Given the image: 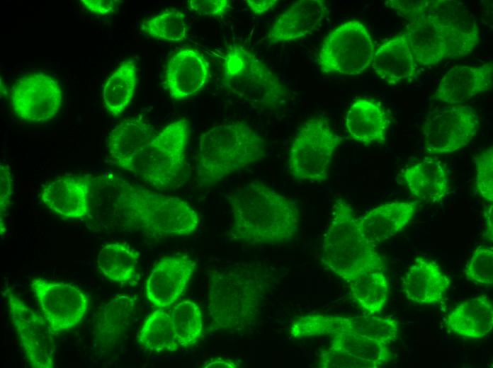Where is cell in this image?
<instances>
[{
  "instance_id": "6",
  "label": "cell",
  "mask_w": 493,
  "mask_h": 368,
  "mask_svg": "<svg viewBox=\"0 0 493 368\" xmlns=\"http://www.w3.org/2000/svg\"><path fill=\"white\" fill-rule=\"evenodd\" d=\"M223 86L249 103L275 108L288 100L290 90L251 51L232 43L227 48L222 66Z\"/></svg>"
},
{
  "instance_id": "39",
  "label": "cell",
  "mask_w": 493,
  "mask_h": 368,
  "mask_svg": "<svg viewBox=\"0 0 493 368\" xmlns=\"http://www.w3.org/2000/svg\"><path fill=\"white\" fill-rule=\"evenodd\" d=\"M320 368H378L374 364L332 347L322 350L318 357Z\"/></svg>"
},
{
  "instance_id": "19",
  "label": "cell",
  "mask_w": 493,
  "mask_h": 368,
  "mask_svg": "<svg viewBox=\"0 0 493 368\" xmlns=\"http://www.w3.org/2000/svg\"><path fill=\"white\" fill-rule=\"evenodd\" d=\"M492 62L480 66H455L441 79L434 98L450 105H460L492 88Z\"/></svg>"
},
{
  "instance_id": "28",
  "label": "cell",
  "mask_w": 493,
  "mask_h": 368,
  "mask_svg": "<svg viewBox=\"0 0 493 368\" xmlns=\"http://www.w3.org/2000/svg\"><path fill=\"white\" fill-rule=\"evenodd\" d=\"M402 178L409 191L426 202H439L449 192L446 169L441 161L436 158H426L407 167Z\"/></svg>"
},
{
  "instance_id": "45",
  "label": "cell",
  "mask_w": 493,
  "mask_h": 368,
  "mask_svg": "<svg viewBox=\"0 0 493 368\" xmlns=\"http://www.w3.org/2000/svg\"><path fill=\"white\" fill-rule=\"evenodd\" d=\"M203 367H237L239 364L230 359L215 358L205 363Z\"/></svg>"
},
{
  "instance_id": "16",
  "label": "cell",
  "mask_w": 493,
  "mask_h": 368,
  "mask_svg": "<svg viewBox=\"0 0 493 368\" xmlns=\"http://www.w3.org/2000/svg\"><path fill=\"white\" fill-rule=\"evenodd\" d=\"M407 19L404 33L417 64H437L447 59L458 57L441 25L426 11L429 4Z\"/></svg>"
},
{
  "instance_id": "21",
  "label": "cell",
  "mask_w": 493,
  "mask_h": 368,
  "mask_svg": "<svg viewBox=\"0 0 493 368\" xmlns=\"http://www.w3.org/2000/svg\"><path fill=\"white\" fill-rule=\"evenodd\" d=\"M41 202L57 215L68 219H82L89 215V188L84 176H64L45 184Z\"/></svg>"
},
{
  "instance_id": "29",
  "label": "cell",
  "mask_w": 493,
  "mask_h": 368,
  "mask_svg": "<svg viewBox=\"0 0 493 368\" xmlns=\"http://www.w3.org/2000/svg\"><path fill=\"white\" fill-rule=\"evenodd\" d=\"M137 297L120 294L101 308L94 324L96 340L110 350L118 343L130 326L136 307Z\"/></svg>"
},
{
  "instance_id": "10",
  "label": "cell",
  "mask_w": 493,
  "mask_h": 368,
  "mask_svg": "<svg viewBox=\"0 0 493 368\" xmlns=\"http://www.w3.org/2000/svg\"><path fill=\"white\" fill-rule=\"evenodd\" d=\"M479 126L478 114L469 105H455L434 110L421 126L424 149L432 155L455 152L472 140Z\"/></svg>"
},
{
  "instance_id": "5",
  "label": "cell",
  "mask_w": 493,
  "mask_h": 368,
  "mask_svg": "<svg viewBox=\"0 0 493 368\" xmlns=\"http://www.w3.org/2000/svg\"><path fill=\"white\" fill-rule=\"evenodd\" d=\"M321 262L349 283L363 272L386 270L385 261L364 233L351 205L337 199L324 234Z\"/></svg>"
},
{
  "instance_id": "38",
  "label": "cell",
  "mask_w": 493,
  "mask_h": 368,
  "mask_svg": "<svg viewBox=\"0 0 493 368\" xmlns=\"http://www.w3.org/2000/svg\"><path fill=\"white\" fill-rule=\"evenodd\" d=\"M475 189L489 204L493 202V149L490 146L475 158Z\"/></svg>"
},
{
  "instance_id": "40",
  "label": "cell",
  "mask_w": 493,
  "mask_h": 368,
  "mask_svg": "<svg viewBox=\"0 0 493 368\" xmlns=\"http://www.w3.org/2000/svg\"><path fill=\"white\" fill-rule=\"evenodd\" d=\"M188 8L200 16L222 17L230 9L228 0H189Z\"/></svg>"
},
{
  "instance_id": "41",
  "label": "cell",
  "mask_w": 493,
  "mask_h": 368,
  "mask_svg": "<svg viewBox=\"0 0 493 368\" xmlns=\"http://www.w3.org/2000/svg\"><path fill=\"white\" fill-rule=\"evenodd\" d=\"M12 177L8 166L0 165V229L2 236L6 231L5 215L12 195Z\"/></svg>"
},
{
  "instance_id": "1",
  "label": "cell",
  "mask_w": 493,
  "mask_h": 368,
  "mask_svg": "<svg viewBox=\"0 0 493 368\" xmlns=\"http://www.w3.org/2000/svg\"><path fill=\"white\" fill-rule=\"evenodd\" d=\"M89 188V219H103L125 231L162 239L187 236L199 217L184 200L149 190L114 173L84 176Z\"/></svg>"
},
{
  "instance_id": "23",
  "label": "cell",
  "mask_w": 493,
  "mask_h": 368,
  "mask_svg": "<svg viewBox=\"0 0 493 368\" xmlns=\"http://www.w3.org/2000/svg\"><path fill=\"white\" fill-rule=\"evenodd\" d=\"M390 125V116L384 106L371 98H357L346 115V128L350 138L367 146L385 144Z\"/></svg>"
},
{
  "instance_id": "8",
  "label": "cell",
  "mask_w": 493,
  "mask_h": 368,
  "mask_svg": "<svg viewBox=\"0 0 493 368\" xmlns=\"http://www.w3.org/2000/svg\"><path fill=\"white\" fill-rule=\"evenodd\" d=\"M341 141L324 116L305 121L290 148L288 168L292 178L298 182L327 180L333 155Z\"/></svg>"
},
{
  "instance_id": "11",
  "label": "cell",
  "mask_w": 493,
  "mask_h": 368,
  "mask_svg": "<svg viewBox=\"0 0 493 368\" xmlns=\"http://www.w3.org/2000/svg\"><path fill=\"white\" fill-rule=\"evenodd\" d=\"M339 332L354 333L389 345L398 336L399 323L392 316L308 314L296 318L289 329L290 335L295 339Z\"/></svg>"
},
{
  "instance_id": "20",
  "label": "cell",
  "mask_w": 493,
  "mask_h": 368,
  "mask_svg": "<svg viewBox=\"0 0 493 368\" xmlns=\"http://www.w3.org/2000/svg\"><path fill=\"white\" fill-rule=\"evenodd\" d=\"M328 13L323 0L295 1L276 19L266 39L271 44L300 39L316 30Z\"/></svg>"
},
{
  "instance_id": "33",
  "label": "cell",
  "mask_w": 493,
  "mask_h": 368,
  "mask_svg": "<svg viewBox=\"0 0 493 368\" xmlns=\"http://www.w3.org/2000/svg\"><path fill=\"white\" fill-rule=\"evenodd\" d=\"M348 284L351 297L362 310L373 314L384 308L389 295V283L385 272H365Z\"/></svg>"
},
{
  "instance_id": "24",
  "label": "cell",
  "mask_w": 493,
  "mask_h": 368,
  "mask_svg": "<svg viewBox=\"0 0 493 368\" xmlns=\"http://www.w3.org/2000/svg\"><path fill=\"white\" fill-rule=\"evenodd\" d=\"M156 134L154 126L142 116L120 122L111 131L108 139L111 159L121 168L130 171L136 156Z\"/></svg>"
},
{
  "instance_id": "13",
  "label": "cell",
  "mask_w": 493,
  "mask_h": 368,
  "mask_svg": "<svg viewBox=\"0 0 493 368\" xmlns=\"http://www.w3.org/2000/svg\"><path fill=\"white\" fill-rule=\"evenodd\" d=\"M12 323L31 367L53 368L56 336L44 317L31 309L9 287L4 290Z\"/></svg>"
},
{
  "instance_id": "44",
  "label": "cell",
  "mask_w": 493,
  "mask_h": 368,
  "mask_svg": "<svg viewBox=\"0 0 493 368\" xmlns=\"http://www.w3.org/2000/svg\"><path fill=\"white\" fill-rule=\"evenodd\" d=\"M493 215V205L492 204H489L484 209V216L485 219V230L484 233V238L492 241V219Z\"/></svg>"
},
{
  "instance_id": "15",
  "label": "cell",
  "mask_w": 493,
  "mask_h": 368,
  "mask_svg": "<svg viewBox=\"0 0 493 368\" xmlns=\"http://www.w3.org/2000/svg\"><path fill=\"white\" fill-rule=\"evenodd\" d=\"M196 268V262L186 255L161 259L146 282L145 292L149 301L162 309L173 304L184 292Z\"/></svg>"
},
{
  "instance_id": "31",
  "label": "cell",
  "mask_w": 493,
  "mask_h": 368,
  "mask_svg": "<svg viewBox=\"0 0 493 368\" xmlns=\"http://www.w3.org/2000/svg\"><path fill=\"white\" fill-rule=\"evenodd\" d=\"M137 82L134 59L123 61L108 77L103 90V100L107 111L118 116L129 105Z\"/></svg>"
},
{
  "instance_id": "37",
  "label": "cell",
  "mask_w": 493,
  "mask_h": 368,
  "mask_svg": "<svg viewBox=\"0 0 493 368\" xmlns=\"http://www.w3.org/2000/svg\"><path fill=\"white\" fill-rule=\"evenodd\" d=\"M463 275L468 282L479 285L493 284V249L480 246L473 251Z\"/></svg>"
},
{
  "instance_id": "30",
  "label": "cell",
  "mask_w": 493,
  "mask_h": 368,
  "mask_svg": "<svg viewBox=\"0 0 493 368\" xmlns=\"http://www.w3.org/2000/svg\"><path fill=\"white\" fill-rule=\"evenodd\" d=\"M140 254L130 246L116 242L103 246L97 255V266L108 280L121 284L132 282L137 275Z\"/></svg>"
},
{
  "instance_id": "14",
  "label": "cell",
  "mask_w": 493,
  "mask_h": 368,
  "mask_svg": "<svg viewBox=\"0 0 493 368\" xmlns=\"http://www.w3.org/2000/svg\"><path fill=\"white\" fill-rule=\"evenodd\" d=\"M10 103L21 119L42 123L56 115L62 106V94L57 80L39 72L24 76L15 83Z\"/></svg>"
},
{
  "instance_id": "3",
  "label": "cell",
  "mask_w": 493,
  "mask_h": 368,
  "mask_svg": "<svg viewBox=\"0 0 493 368\" xmlns=\"http://www.w3.org/2000/svg\"><path fill=\"white\" fill-rule=\"evenodd\" d=\"M270 280L266 270L254 265H237L212 271L208 295L211 329L239 331L254 325L261 313Z\"/></svg>"
},
{
  "instance_id": "42",
  "label": "cell",
  "mask_w": 493,
  "mask_h": 368,
  "mask_svg": "<svg viewBox=\"0 0 493 368\" xmlns=\"http://www.w3.org/2000/svg\"><path fill=\"white\" fill-rule=\"evenodd\" d=\"M81 4L91 12L105 15L113 13L121 1L115 0H82Z\"/></svg>"
},
{
  "instance_id": "35",
  "label": "cell",
  "mask_w": 493,
  "mask_h": 368,
  "mask_svg": "<svg viewBox=\"0 0 493 368\" xmlns=\"http://www.w3.org/2000/svg\"><path fill=\"white\" fill-rule=\"evenodd\" d=\"M171 315L179 347H188L197 343L203 329L198 306L191 301H183L174 306Z\"/></svg>"
},
{
  "instance_id": "7",
  "label": "cell",
  "mask_w": 493,
  "mask_h": 368,
  "mask_svg": "<svg viewBox=\"0 0 493 368\" xmlns=\"http://www.w3.org/2000/svg\"><path fill=\"white\" fill-rule=\"evenodd\" d=\"M189 135L185 118L169 124L136 156L130 172L157 189L174 187L184 172Z\"/></svg>"
},
{
  "instance_id": "18",
  "label": "cell",
  "mask_w": 493,
  "mask_h": 368,
  "mask_svg": "<svg viewBox=\"0 0 493 368\" xmlns=\"http://www.w3.org/2000/svg\"><path fill=\"white\" fill-rule=\"evenodd\" d=\"M426 11L441 26L458 57L472 52L478 43L479 30L463 3L429 0Z\"/></svg>"
},
{
  "instance_id": "32",
  "label": "cell",
  "mask_w": 493,
  "mask_h": 368,
  "mask_svg": "<svg viewBox=\"0 0 493 368\" xmlns=\"http://www.w3.org/2000/svg\"><path fill=\"white\" fill-rule=\"evenodd\" d=\"M137 342L144 350L154 352H173L178 343L171 313L158 308L145 319L137 334Z\"/></svg>"
},
{
  "instance_id": "43",
  "label": "cell",
  "mask_w": 493,
  "mask_h": 368,
  "mask_svg": "<svg viewBox=\"0 0 493 368\" xmlns=\"http://www.w3.org/2000/svg\"><path fill=\"white\" fill-rule=\"evenodd\" d=\"M249 10L254 14H263L271 9L278 4L277 0H246L244 1Z\"/></svg>"
},
{
  "instance_id": "9",
  "label": "cell",
  "mask_w": 493,
  "mask_h": 368,
  "mask_svg": "<svg viewBox=\"0 0 493 368\" xmlns=\"http://www.w3.org/2000/svg\"><path fill=\"white\" fill-rule=\"evenodd\" d=\"M374 45L366 27L358 21L345 22L324 39L317 62L324 74L354 76L371 66Z\"/></svg>"
},
{
  "instance_id": "22",
  "label": "cell",
  "mask_w": 493,
  "mask_h": 368,
  "mask_svg": "<svg viewBox=\"0 0 493 368\" xmlns=\"http://www.w3.org/2000/svg\"><path fill=\"white\" fill-rule=\"evenodd\" d=\"M450 280L434 261L418 257L408 268L402 281L406 298L421 306L441 302L449 289Z\"/></svg>"
},
{
  "instance_id": "4",
  "label": "cell",
  "mask_w": 493,
  "mask_h": 368,
  "mask_svg": "<svg viewBox=\"0 0 493 368\" xmlns=\"http://www.w3.org/2000/svg\"><path fill=\"white\" fill-rule=\"evenodd\" d=\"M264 137L246 123L217 125L199 138L196 164L198 183L212 187L264 158Z\"/></svg>"
},
{
  "instance_id": "12",
  "label": "cell",
  "mask_w": 493,
  "mask_h": 368,
  "mask_svg": "<svg viewBox=\"0 0 493 368\" xmlns=\"http://www.w3.org/2000/svg\"><path fill=\"white\" fill-rule=\"evenodd\" d=\"M30 287L42 316L55 335L74 328L84 318L89 307L88 298L78 287L34 278Z\"/></svg>"
},
{
  "instance_id": "27",
  "label": "cell",
  "mask_w": 493,
  "mask_h": 368,
  "mask_svg": "<svg viewBox=\"0 0 493 368\" xmlns=\"http://www.w3.org/2000/svg\"><path fill=\"white\" fill-rule=\"evenodd\" d=\"M415 202H392L380 205L358 219L368 238L375 244L394 236L407 226L417 209Z\"/></svg>"
},
{
  "instance_id": "34",
  "label": "cell",
  "mask_w": 493,
  "mask_h": 368,
  "mask_svg": "<svg viewBox=\"0 0 493 368\" xmlns=\"http://www.w3.org/2000/svg\"><path fill=\"white\" fill-rule=\"evenodd\" d=\"M330 347L346 352L360 360L381 367L392 361L393 353L388 345L350 332L329 335Z\"/></svg>"
},
{
  "instance_id": "25",
  "label": "cell",
  "mask_w": 493,
  "mask_h": 368,
  "mask_svg": "<svg viewBox=\"0 0 493 368\" xmlns=\"http://www.w3.org/2000/svg\"><path fill=\"white\" fill-rule=\"evenodd\" d=\"M371 66L378 77L390 85L414 77L417 64L404 33L382 43L374 52Z\"/></svg>"
},
{
  "instance_id": "17",
  "label": "cell",
  "mask_w": 493,
  "mask_h": 368,
  "mask_svg": "<svg viewBox=\"0 0 493 368\" xmlns=\"http://www.w3.org/2000/svg\"><path fill=\"white\" fill-rule=\"evenodd\" d=\"M210 77L209 63L197 50L183 48L169 59L164 86L174 101H181L198 93Z\"/></svg>"
},
{
  "instance_id": "2",
  "label": "cell",
  "mask_w": 493,
  "mask_h": 368,
  "mask_svg": "<svg viewBox=\"0 0 493 368\" xmlns=\"http://www.w3.org/2000/svg\"><path fill=\"white\" fill-rule=\"evenodd\" d=\"M232 214L229 236L252 246L283 245L297 235L300 212L290 198L266 183L249 182L227 196Z\"/></svg>"
},
{
  "instance_id": "26",
  "label": "cell",
  "mask_w": 493,
  "mask_h": 368,
  "mask_svg": "<svg viewBox=\"0 0 493 368\" xmlns=\"http://www.w3.org/2000/svg\"><path fill=\"white\" fill-rule=\"evenodd\" d=\"M447 330L468 339H480L493 327V304L486 295L464 301L450 311L445 320Z\"/></svg>"
},
{
  "instance_id": "36",
  "label": "cell",
  "mask_w": 493,
  "mask_h": 368,
  "mask_svg": "<svg viewBox=\"0 0 493 368\" xmlns=\"http://www.w3.org/2000/svg\"><path fill=\"white\" fill-rule=\"evenodd\" d=\"M141 29L150 37L170 42L184 40L188 30L185 15L176 9L166 10L144 20Z\"/></svg>"
}]
</instances>
